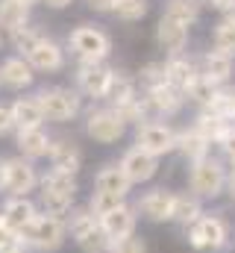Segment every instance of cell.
<instances>
[{"instance_id": "obj_1", "label": "cell", "mask_w": 235, "mask_h": 253, "mask_svg": "<svg viewBox=\"0 0 235 253\" xmlns=\"http://www.w3.org/2000/svg\"><path fill=\"white\" fill-rule=\"evenodd\" d=\"M36 97L44 112V121H53V124H68L82 112V94L68 85H44L36 91Z\"/></svg>"}, {"instance_id": "obj_2", "label": "cell", "mask_w": 235, "mask_h": 253, "mask_svg": "<svg viewBox=\"0 0 235 253\" xmlns=\"http://www.w3.org/2000/svg\"><path fill=\"white\" fill-rule=\"evenodd\" d=\"M68 47L79 62H106L112 53V36L94 24H79L68 33Z\"/></svg>"}, {"instance_id": "obj_3", "label": "cell", "mask_w": 235, "mask_h": 253, "mask_svg": "<svg viewBox=\"0 0 235 253\" xmlns=\"http://www.w3.org/2000/svg\"><path fill=\"white\" fill-rule=\"evenodd\" d=\"M27 251H36V253H53L59 251L65 242H68V224L65 218H56V215H44L39 212L36 221L21 233Z\"/></svg>"}, {"instance_id": "obj_4", "label": "cell", "mask_w": 235, "mask_h": 253, "mask_svg": "<svg viewBox=\"0 0 235 253\" xmlns=\"http://www.w3.org/2000/svg\"><path fill=\"white\" fill-rule=\"evenodd\" d=\"M176 132L179 129H174L165 121H144V124L135 126V147H141L144 153L162 159V156L176 150Z\"/></svg>"}, {"instance_id": "obj_5", "label": "cell", "mask_w": 235, "mask_h": 253, "mask_svg": "<svg viewBox=\"0 0 235 253\" xmlns=\"http://www.w3.org/2000/svg\"><path fill=\"white\" fill-rule=\"evenodd\" d=\"M227 242H230V230L221 215H200L188 227V245L194 251H221L227 248Z\"/></svg>"}, {"instance_id": "obj_6", "label": "cell", "mask_w": 235, "mask_h": 253, "mask_svg": "<svg viewBox=\"0 0 235 253\" xmlns=\"http://www.w3.org/2000/svg\"><path fill=\"white\" fill-rule=\"evenodd\" d=\"M85 135L97 144H115L126 135V124L112 106H97L85 115Z\"/></svg>"}, {"instance_id": "obj_7", "label": "cell", "mask_w": 235, "mask_h": 253, "mask_svg": "<svg viewBox=\"0 0 235 253\" xmlns=\"http://www.w3.org/2000/svg\"><path fill=\"white\" fill-rule=\"evenodd\" d=\"M188 183H191V194H197L200 200L203 197H218L224 191V186H227V171H224V165L218 159L206 156V159L191 165Z\"/></svg>"}, {"instance_id": "obj_8", "label": "cell", "mask_w": 235, "mask_h": 253, "mask_svg": "<svg viewBox=\"0 0 235 253\" xmlns=\"http://www.w3.org/2000/svg\"><path fill=\"white\" fill-rule=\"evenodd\" d=\"M41 186V174L33 159L12 156L6 159V194L9 197H30Z\"/></svg>"}, {"instance_id": "obj_9", "label": "cell", "mask_w": 235, "mask_h": 253, "mask_svg": "<svg viewBox=\"0 0 235 253\" xmlns=\"http://www.w3.org/2000/svg\"><path fill=\"white\" fill-rule=\"evenodd\" d=\"M112 71L106 62H79L74 71L77 80V91L82 97H94V100H106L109 83H112Z\"/></svg>"}, {"instance_id": "obj_10", "label": "cell", "mask_w": 235, "mask_h": 253, "mask_svg": "<svg viewBox=\"0 0 235 253\" xmlns=\"http://www.w3.org/2000/svg\"><path fill=\"white\" fill-rule=\"evenodd\" d=\"M141 97H144V106H147V118L150 121L171 118V115H176L182 109V103H185V94L176 91L171 83H162L156 88H147V91H141Z\"/></svg>"}, {"instance_id": "obj_11", "label": "cell", "mask_w": 235, "mask_h": 253, "mask_svg": "<svg viewBox=\"0 0 235 253\" xmlns=\"http://www.w3.org/2000/svg\"><path fill=\"white\" fill-rule=\"evenodd\" d=\"M118 165L123 168V174L129 177L132 186L150 183V180L156 177V171H159V159L150 156V153H144L141 147H129V150H123V156H120Z\"/></svg>"}, {"instance_id": "obj_12", "label": "cell", "mask_w": 235, "mask_h": 253, "mask_svg": "<svg viewBox=\"0 0 235 253\" xmlns=\"http://www.w3.org/2000/svg\"><path fill=\"white\" fill-rule=\"evenodd\" d=\"M188 30H191L188 24L174 21V18H168V15L159 18V24H156V44L165 50L168 59L185 53V47H188Z\"/></svg>"}, {"instance_id": "obj_13", "label": "cell", "mask_w": 235, "mask_h": 253, "mask_svg": "<svg viewBox=\"0 0 235 253\" xmlns=\"http://www.w3.org/2000/svg\"><path fill=\"white\" fill-rule=\"evenodd\" d=\"M171 209H174V191L168 189H150L144 191L135 203V212L141 218H147L150 224H165L171 221Z\"/></svg>"}, {"instance_id": "obj_14", "label": "cell", "mask_w": 235, "mask_h": 253, "mask_svg": "<svg viewBox=\"0 0 235 253\" xmlns=\"http://www.w3.org/2000/svg\"><path fill=\"white\" fill-rule=\"evenodd\" d=\"M27 62L33 65L36 74H56V71L65 68V50L50 36H41L39 44L27 53Z\"/></svg>"}, {"instance_id": "obj_15", "label": "cell", "mask_w": 235, "mask_h": 253, "mask_svg": "<svg viewBox=\"0 0 235 253\" xmlns=\"http://www.w3.org/2000/svg\"><path fill=\"white\" fill-rule=\"evenodd\" d=\"M41 209L30 200V197H6L3 200V206H0V221L9 227V230H15L18 236L36 221V215H39Z\"/></svg>"}, {"instance_id": "obj_16", "label": "cell", "mask_w": 235, "mask_h": 253, "mask_svg": "<svg viewBox=\"0 0 235 253\" xmlns=\"http://www.w3.org/2000/svg\"><path fill=\"white\" fill-rule=\"evenodd\" d=\"M15 144L21 150L24 159H41V156H50V147H53V135L44 129V126H27V129H15Z\"/></svg>"}, {"instance_id": "obj_17", "label": "cell", "mask_w": 235, "mask_h": 253, "mask_svg": "<svg viewBox=\"0 0 235 253\" xmlns=\"http://www.w3.org/2000/svg\"><path fill=\"white\" fill-rule=\"evenodd\" d=\"M0 83L3 88H12V91H24L36 83V71L33 65L27 62V56H6L0 62Z\"/></svg>"}, {"instance_id": "obj_18", "label": "cell", "mask_w": 235, "mask_h": 253, "mask_svg": "<svg viewBox=\"0 0 235 253\" xmlns=\"http://www.w3.org/2000/svg\"><path fill=\"white\" fill-rule=\"evenodd\" d=\"M165 77H168V83L176 91L188 94V88L200 80V65L191 56H185V53L182 56H171V59H165Z\"/></svg>"}, {"instance_id": "obj_19", "label": "cell", "mask_w": 235, "mask_h": 253, "mask_svg": "<svg viewBox=\"0 0 235 253\" xmlns=\"http://www.w3.org/2000/svg\"><path fill=\"white\" fill-rule=\"evenodd\" d=\"M50 168H56V171H65V174H79V168H82V150H79V144L74 141V138H53V147H50Z\"/></svg>"}, {"instance_id": "obj_20", "label": "cell", "mask_w": 235, "mask_h": 253, "mask_svg": "<svg viewBox=\"0 0 235 253\" xmlns=\"http://www.w3.org/2000/svg\"><path fill=\"white\" fill-rule=\"evenodd\" d=\"M135 224H138V212H135V206H129V203L118 206L115 212H109V215L100 218V227H103V233H106L112 242L132 236V233H135Z\"/></svg>"}, {"instance_id": "obj_21", "label": "cell", "mask_w": 235, "mask_h": 253, "mask_svg": "<svg viewBox=\"0 0 235 253\" xmlns=\"http://www.w3.org/2000/svg\"><path fill=\"white\" fill-rule=\"evenodd\" d=\"M141 94V85L135 80V74L129 71H112V83H109V91H106V100L109 106H120V103H129Z\"/></svg>"}, {"instance_id": "obj_22", "label": "cell", "mask_w": 235, "mask_h": 253, "mask_svg": "<svg viewBox=\"0 0 235 253\" xmlns=\"http://www.w3.org/2000/svg\"><path fill=\"white\" fill-rule=\"evenodd\" d=\"M129 189H132V183H129V177L123 174V168L118 162L103 165L94 174V191H109V194H118V197H126Z\"/></svg>"}, {"instance_id": "obj_23", "label": "cell", "mask_w": 235, "mask_h": 253, "mask_svg": "<svg viewBox=\"0 0 235 253\" xmlns=\"http://www.w3.org/2000/svg\"><path fill=\"white\" fill-rule=\"evenodd\" d=\"M9 109H12V118H15V126H18V129L44 126V112H41L36 94H30V97H15V100L9 103Z\"/></svg>"}, {"instance_id": "obj_24", "label": "cell", "mask_w": 235, "mask_h": 253, "mask_svg": "<svg viewBox=\"0 0 235 253\" xmlns=\"http://www.w3.org/2000/svg\"><path fill=\"white\" fill-rule=\"evenodd\" d=\"M200 74L206 80H212L215 85H224L230 77H233V56L221 53V50H209L200 62Z\"/></svg>"}, {"instance_id": "obj_25", "label": "cell", "mask_w": 235, "mask_h": 253, "mask_svg": "<svg viewBox=\"0 0 235 253\" xmlns=\"http://www.w3.org/2000/svg\"><path fill=\"white\" fill-rule=\"evenodd\" d=\"M176 153H182L191 165L194 162H200V159H206L209 156V141L191 126V129H179L176 132Z\"/></svg>"}, {"instance_id": "obj_26", "label": "cell", "mask_w": 235, "mask_h": 253, "mask_svg": "<svg viewBox=\"0 0 235 253\" xmlns=\"http://www.w3.org/2000/svg\"><path fill=\"white\" fill-rule=\"evenodd\" d=\"M65 224H68V239L79 242V239H85L91 230H97V227H100V218H97L88 206H74V209L68 212Z\"/></svg>"}, {"instance_id": "obj_27", "label": "cell", "mask_w": 235, "mask_h": 253, "mask_svg": "<svg viewBox=\"0 0 235 253\" xmlns=\"http://www.w3.org/2000/svg\"><path fill=\"white\" fill-rule=\"evenodd\" d=\"M200 215H203V206H200L197 194H174V209H171V221L174 224L188 230Z\"/></svg>"}, {"instance_id": "obj_28", "label": "cell", "mask_w": 235, "mask_h": 253, "mask_svg": "<svg viewBox=\"0 0 235 253\" xmlns=\"http://www.w3.org/2000/svg\"><path fill=\"white\" fill-rule=\"evenodd\" d=\"M39 189L44 191V194H62V197H77V177L74 174H65V171H56V168H50L47 174H41V186Z\"/></svg>"}, {"instance_id": "obj_29", "label": "cell", "mask_w": 235, "mask_h": 253, "mask_svg": "<svg viewBox=\"0 0 235 253\" xmlns=\"http://www.w3.org/2000/svg\"><path fill=\"white\" fill-rule=\"evenodd\" d=\"M194 129H197L209 144H221V138L230 132V124H227V118H221V115L203 109V112L197 115V121H194Z\"/></svg>"}, {"instance_id": "obj_30", "label": "cell", "mask_w": 235, "mask_h": 253, "mask_svg": "<svg viewBox=\"0 0 235 253\" xmlns=\"http://www.w3.org/2000/svg\"><path fill=\"white\" fill-rule=\"evenodd\" d=\"M30 24V9L18 0H0V30L15 33Z\"/></svg>"}, {"instance_id": "obj_31", "label": "cell", "mask_w": 235, "mask_h": 253, "mask_svg": "<svg viewBox=\"0 0 235 253\" xmlns=\"http://www.w3.org/2000/svg\"><path fill=\"white\" fill-rule=\"evenodd\" d=\"M200 9H203V0H168L162 15H168V18L182 21V24L191 27V24L200 18Z\"/></svg>"}, {"instance_id": "obj_32", "label": "cell", "mask_w": 235, "mask_h": 253, "mask_svg": "<svg viewBox=\"0 0 235 253\" xmlns=\"http://www.w3.org/2000/svg\"><path fill=\"white\" fill-rule=\"evenodd\" d=\"M44 33L39 30V27H21V30H15V33H9V42H12V47L18 50V56H27L36 44H39V39H41Z\"/></svg>"}, {"instance_id": "obj_33", "label": "cell", "mask_w": 235, "mask_h": 253, "mask_svg": "<svg viewBox=\"0 0 235 253\" xmlns=\"http://www.w3.org/2000/svg\"><path fill=\"white\" fill-rule=\"evenodd\" d=\"M123 203H126V197H118V194H109V191H91V197H88V209L97 218L115 212L118 206H123Z\"/></svg>"}, {"instance_id": "obj_34", "label": "cell", "mask_w": 235, "mask_h": 253, "mask_svg": "<svg viewBox=\"0 0 235 253\" xmlns=\"http://www.w3.org/2000/svg\"><path fill=\"white\" fill-rule=\"evenodd\" d=\"M135 80H138L141 91H147V88H156V85L168 83V77H165V62H144V65H141V71L135 74Z\"/></svg>"}, {"instance_id": "obj_35", "label": "cell", "mask_w": 235, "mask_h": 253, "mask_svg": "<svg viewBox=\"0 0 235 253\" xmlns=\"http://www.w3.org/2000/svg\"><path fill=\"white\" fill-rule=\"evenodd\" d=\"M212 42H215V50H221V53H227V56H235V24L233 21L224 18V21L215 27Z\"/></svg>"}, {"instance_id": "obj_36", "label": "cell", "mask_w": 235, "mask_h": 253, "mask_svg": "<svg viewBox=\"0 0 235 253\" xmlns=\"http://www.w3.org/2000/svg\"><path fill=\"white\" fill-rule=\"evenodd\" d=\"M147 9H150L147 0H118L112 15H118V18L126 21V24H132V21H141V18L147 15Z\"/></svg>"}, {"instance_id": "obj_37", "label": "cell", "mask_w": 235, "mask_h": 253, "mask_svg": "<svg viewBox=\"0 0 235 253\" xmlns=\"http://www.w3.org/2000/svg\"><path fill=\"white\" fill-rule=\"evenodd\" d=\"M218 88H221V85H215L212 80H206V77L200 74V80H197V83H194V85L188 88V94H185V100H194V103H200V106L206 109V106L212 103V97L218 94Z\"/></svg>"}, {"instance_id": "obj_38", "label": "cell", "mask_w": 235, "mask_h": 253, "mask_svg": "<svg viewBox=\"0 0 235 253\" xmlns=\"http://www.w3.org/2000/svg\"><path fill=\"white\" fill-rule=\"evenodd\" d=\"M77 248H79L82 253H109L112 239L103 233V227H97V230H91L85 239H79V242H77Z\"/></svg>"}, {"instance_id": "obj_39", "label": "cell", "mask_w": 235, "mask_h": 253, "mask_svg": "<svg viewBox=\"0 0 235 253\" xmlns=\"http://www.w3.org/2000/svg\"><path fill=\"white\" fill-rule=\"evenodd\" d=\"M0 253H30L27 245H24V239L15 230H9L3 221H0Z\"/></svg>"}, {"instance_id": "obj_40", "label": "cell", "mask_w": 235, "mask_h": 253, "mask_svg": "<svg viewBox=\"0 0 235 253\" xmlns=\"http://www.w3.org/2000/svg\"><path fill=\"white\" fill-rule=\"evenodd\" d=\"M109 253H147V242H144L138 233H132V236H126V239L112 242Z\"/></svg>"}, {"instance_id": "obj_41", "label": "cell", "mask_w": 235, "mask_h": 253, "mask_svg": "<svg viewBox=\"0 0 235 253\" xmlns=\"http://www.w3.org/2000/svg\"><path fill=\"white\" fill-rule=\"evenodd\" d=\"M18 126H15V118H12V109L6 106V103H0V135H9V132H15Z\"/></svg>"}, {"instance_id": "obj_42", "label": "cell", "mask_w": 235, "mask_h": 253, "mask_svg": "<svg viewBox=\"0 0 235 253\" xmlns=\"http://www.w3.org/2000/svg\"><path fill=\"white\" fill-rule=\"evenodd\" d=\"M221 150H224V156L235 165V129H230V132L221 138Z\"/></svg>"}, {"instance_id": "obj_43", "label": "cell", "mask_w": 235, "mask_h": 253, "mask_svg": "<svg viewBox=\"0 0 235 253\" xmlns=\"http://www.w3.org/2000/svg\"><path fill=\"white\" fill-rule=\"evenodd\" d=\"M115 3H118V0H85V6H88V9H94V12H100V15L115 12Z\"/></svg>"}, {"instance_id": "obj_44", "label": "cell", "mask_w": 235, "mask_h": 253, "mask_svg": "<svg viewBox=\"0 0 235 253\" xmlns=\"http://www.w3.org/2000/svg\"><path fill=\"white\" fill-rule=\"evenodd\" d=\"M206 6H212V9H218V12H230V9H235V0H203Z\"/></svg>"}, {"instance_id": "obj_45", "label": "cell", "mask_w": 235, "mask_h": 253, "mask_svg": "<svg viewBox=\"0 0 235 253\" xmlns=\"http://www.w3.org/2000/svg\"><path fill=\"white\" fill-rule=\"evenodd\" d=\"M41 3H44V6H50V9H68L74 0H41Z\"/></svg>"}, {"instance_id": "obj_46", "label": "cell", "mask_w": 235, "mask_h": 253, "mask_svg": "<svg viewBox=\"0 0 235 253\" xmlns=\"http://www.w3.org/2000/svg\"><path fill=\"white\" fill-rule=\"evenodd\" d=\"M0 191H6V159L0 156Z\"/></svg>"}, {"instance_id": "obj_47", "label": "cell", "mask_w": 235, "mask_h": 253, "mask_svg": "<svg viewBox=\"0 0 235 253\" xmlns=\"http://www.w3.org/2000/svg\"><path fill=\"white\" fill-rule=\"evenodd\" d=\"M227 186H230V194L235 197V168H233V174H230V180H227Z\"/></svg>"}, {"instance_id": "obj_48", "label": "cell", "mask_w": 235, "mask_h": 253, "mask_svg": "<svg viewBox=\"0 0 235 253\" xmlns=\"http://www.w3.org/2000/svg\"><path fill=\"white\" fill-rule=\"evenodd\" d=\"M18 3H24L27 9H33V6H36V3H41V0H18Z\"/></svg>"}, {"instance_id": "obj_49", "label": "cell", "mask_w": 235, "mask_h": 253, "mask_svg": "<svg viewBox=\"0 0 235 253\" xmlns=\"http://www.w3.org/2000/svg\"><path fill=\"white\" fill-rule=\"evenodd\" d=\"M227 124H230V129H235V109L230 112V118H227Z\"/></svg>"}, {"instance_id": "obj_50", "label": "cell", "mask_w": 235, "mask_h": 253, "mask_svg": "<svg viewBox=\"0 0 235 253\" xmlns=\"http://www.w3.org/2000/svg\"><path fill=\"white\" fill-rule=\"evenodd\" d=\"M3 44H6V33L0 30V47H3Z\"/></svg>"}, {"instance_id": "obj_51", "label": "cell", "mask_w": 235, "mask_h": 253, "mask_svg": "<svg viewBox=\"0 0 235 253\" xmlns=\"http://www.w3.org/2000/svg\"><path fill=\"white\" fill-rule=\"evenodd\" d=\"M0 88H3V83H0Z\"/></svg>"}]
</instances>
